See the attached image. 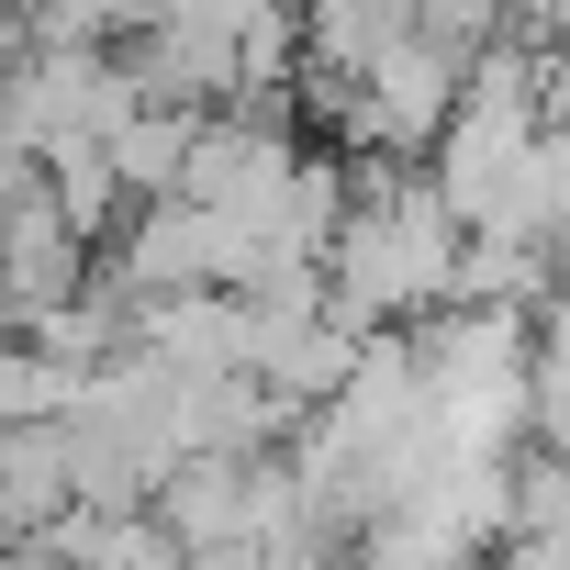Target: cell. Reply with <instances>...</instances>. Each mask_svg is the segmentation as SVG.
Returning a JSON list of instances; mask_svg holds the SVG:
<instances>
[{
  "label": "cell",
  "mask_w": 570,
  "mask_h": 570,
  "mask_svg": "<svg viewBox=\"0 0 570 570\" xmlns=\"http://www.w3.org/2000/svg\"><path fill=\"white\" fill-rule=\"evenodd\" d=\"M257 470H268V459H179V470L157 481V525H168L190 559L257 548Z\"/></svg>",
  "instance_id": "cell-1"
}]
</instances>
